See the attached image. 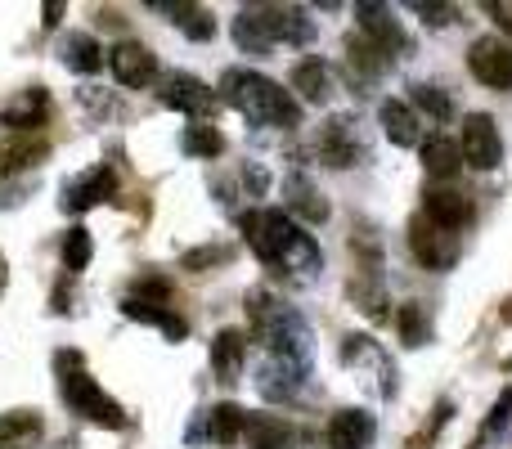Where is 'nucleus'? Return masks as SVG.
Instances as JSON below:
<instances>
[{
  "label": "nucleus",
  "mask_w": 512,
  "mask_h": 449,
  "mask_svg": "<svg viewBox=\"0 0 512 449\" xmlns=\"http://www.w3.org/2000/svg\"><path fill=\"white\" fill-rule=\"evenodd\" d=\"M248 315H252L256 337L265 342V351H270L274 360H292V364H301V369H310L315 337H310V324L297 306H288L283 297L256 288V292H248Z\"/></svg>",
  "instance_id": "obj_2"
},
{
  "label": "nucleus",
  "mask_w": 512,
  "mask_h": 449,
  "mask_svg": "<svg viewBox=\"0 0 512 449\" xmlns=\"http://www.w3.org/2000/svg\"><path fill=\"white\" fill-rule=\"evenodd\" d=\"M423 216L432 225L459 234L463 225H472V203H468V194H459L454 185H427L423 189Z\"/></svg>",
  "instance_id": "obj_16"
},
{
  "label": "nucleus",
  "mask_w": 512,
  "mask_h": 449,
  "mask_svg": "<svg viewBox=\"0 0 512 449\" xmlns=\"http://www.w3.org/2000/svg\"><path fill=\"white\" fill-rule=\"evenodd\" d=\"M468 68L481 86L512 90V45L499 41V36H477L468 50Z\"/></svg>",
  "instance_id": "obj_11"
},
{
  "label": "nucleus",
  "mask_w": 512,
  "mask_h": 449,
  "mask_svg": "<svg viewBox=\"0 0 512 449\" xmlns=\"http://www.w3.org/2000/svg\"><path fill=\"white\" fill-rule=\"evenodd\" d=\"M63 63H68L72 72H90V77H95V72L104 68V50H99V41L90 32H72L68 41H63Z\"/></svg>",
  "instance_id": "obj_29"
},
{
  "label": "nucleus",
  "mask_w": 512,
  "mask_h": 449,
  "mask_svg": "<svg viewBox=\"0 0 512 449\" xmlns=\"http://www.w3.org/2000/svg\"><path fill=\"white\" fill-rule=\"evenodd\" d=\"M292 90H297L306 104H328V95H333V63L306 54V59L292 68Z\"/></svg>",
  "instance_id": "obj_21"
},
{
  "label": "nucleus",
  "mask_w": 512,
  "mask_h": 449,
  "mask_svg": "<svg viewBox=\"0 0 512 449\" xmlns=\"http://www.w3.org/2000/svg\"><path fill=\"white\" fill-rule=\"evenodd\" d=\"M315 153L324 167L342 171V167H360L364 162V135H360V122L355 117H328L315 135Z\"/></svg>",
  "instance_id": "obj_6"
},
{
  "label": "nucleus",
  "mask_w": 512,
  "mask_h": 449,
  "mask_svg": "<svg viewBox=\"0 0 512 449\" xmlns=\"http://www.w3.org/2000/svg\"><path fill=\"white\" fill-rule=\"evenodd\" d=\"M301 382H306V369L292 360H265L261 369H256V387H261V396L270 400V405H283V400H297L301 396Z\"/></svg>",
  "instance_id": "obj_17"
},
{
  "label": "nucleus",
  "mask_w": 512,
  "mask_h": 449,
  "mask_svg": "<svg viewBox=\"0 0 512 449\" xmlns=\"http://www.w3.org/2000/svg\"><path fill=\"white\" fill-rule=\"evenodd\" d=\"M463 167H477V171H495L504 162V140H499V126L490 113H468L463 117Z\"/></svg>",
  "instance_id": "obj_8"
},
{
  "label": "nucleus",
  "mask_w": 512,
  "mask_h": 449,
  "mask_svg": "<svg viewBox=\"0 0 512 449\" xmlns=\"http://www.w3.org/2000/svg\"><path fill=\"white\" fill-rule=\"evenodd\" d=\"M153 9H167V14H180L176 23H180V32H185L189 41H212V32H216L212 9H203V5H153Z\"/></svg>",
  "instance_id": "obj_30"
},
{
  "label": "nucleus",
  "mask_w": 512,
  "mask_h": 449,
  "mask_svg": "<svg viewBox=\"0 0 512 449\" xmlns=\"http://www.w3.org/2000/svg\"><path fill=\"white\" fill-rule=\"evenodd\" d=\"M108 68H113L117 86H126V90L158 86V54L140 41H117L113 50H108Z\"/></svg>",
  "instance_id": "obj_10"
},
{
  "label": "nucleus",
  "mask_w": 512,
  "mask_h": 449,
  "mask_svg": "<svg viewBox=\"0 0 512 449\" xmlns=\"http://www.w3.org/2000/svg\"><path fill=\"white\" fill-rule=\"evenodd\" d=\"M337 360H342L346 369L364 373V382H369L373 391H382L387 400L396 396V364H391V355L382 351L373 337H364V333L342 337V351H337Z\"/></svg>",
  "instance_id": "obj_5"
},
{
  "label": "nucleus",
  "mask_w": 512,
  "mask_h": 449,
  "mask_svg": "<svg viewBox=\"0 0 512 449\" xmlns=\"http://www.w3.org/2000/svg\"><path fill=\"white\" fill-rule=\"evenodd\" d=\"M486 14L495 18V23L512 36V0H486Z\"/></svg>",
  "instance_id": "obj_39"
},
{
  "label": "nucleus",
  "mask_w": 512,
  "mask_h": 449,
  "mask_svg": "<svg viewBox=\"0 0 512 449\" xmlns=\"http://www.w3.org/2000/svg\"><path fill=\"white\" fill-rule=\"evenodd\" d=\"M221 99L234 104L252 126H297L301 122V104L279 86V81L261 77L252 68H230L221 77Z\"/></svg>",
  "instance_id": "obj_3"
},
{
  "label": "nucleus",
  "mask_w": 512,
  "mask_h": 449,
  "mask_svg": "<svg viewBox=\"0 0 512 449\" xmlns=\"http://www.w3.org/2000/svg\"><path fill=\"white\" fill-rule=\"evenodd\" d=\"M122 315H126V319H135V324L158 328V333H167L171 342H185V333H189V324L176 315V310H171V306H153V301H135V297H126V301H122Z\"/></svg>",
  "instance_id": "obj_24"
},
{
  "label": "nucleus",
  "mask_w": 512,
  "mask_h": 449,
  "mask_svg": "<svg viewBox=\"0 0 512 449\" xmlns=\"http://www.w3.org/2000/svg\"><path fill=\"white\" fill-rule=\"evenodd\" d=\"M400 337H405V346H427V337H432L427 310L418 306V301H409V306L400 310Z\"/></svg>",
  "instance_id": "obj_34"
},
{
  "label": "nucleus",
  "mask_w": 512,
  "mask_h": 449,
  "mask_svg": "<svg viewBox=\"0 0 512 449\" xmlns=\"http://www.w3.org/2000/svg\"><path fill=\"white\" fill-rule=\"evenodd\" d=\"M243 423H248V409H239V405H216L212 414H207V441L212 445H234V441H243Z\"/></svg>",
  "instance_id": "obj_27"
},
{
  "label": "nucleus",
  "mask_w": 512,
  "mask_h": 449,
  "mask_svg": "<svg viewBox=\"0 0 512 449\" xmlns=\"http://www.w3.org/2000/svg\"><path fill=\"white\" fill-rule=\"evenodd\" d=\"M261 27L270 36V45H310L315 41V23H310L306 9L297 5H256Z\"/></svg>",
  "instance_id": "obj_12"
},
{
  "label": "nucleus",
  "mask_w": 512,
  "mask_h": 449,
  "mask_svg": "<svg viewBox=\"0 0 512 449\" xmlns=\"http://www.w3.org/2000/svg\"><path fill=\"white\" fill-rule=\"evenodd\" d=\"M243 441H248V449H301L297 427L279 414H248Z\"/></svg>",
  "instance_id": "obj_18"
},
{
  "label": "nucleus",
  "mask_w": 512,
  "mask_h": 449,
  "mask_svg": "<svg viewBox=\"0 0 512 449\" xmlns=\"http://www.w3.org/2000/svg\"><path fill=\"white\" fill-rule=\"evenodd\" d=\"M239 225H243V238L252 243V252L270 270H283L292 279H315L324 270V252H319L315 234H306L288 212L261 207V212H243Z\"/></svg>",
  "instance_id": "obj_1"
},
{
  "label": "nucleus",
  "mask_w": 512,
  "mask_h": 449,
  "mask_svg": "<svg viewBox=\"0 0 512 449\" xmlns=\"http://www.w3.org/2000/svg\"><path fill=\"white\" fill-rule=\"evenodd\" d=\"M342 63H346V72H351V77L360 81V86H364V81H378L382 72L391 68L387 54H382L378 45H373L369 36H360V32L346 36V54H342Z\"/></svg>",
  "instance_id": "obj_20"
},
{
  "label": "nucleus",
  "mask_w": 512,
  "mask_h": 449,
  "mask_svg": "<svg viewBox=\"0 0 512 449\" xmlns=\"http://www.w3.org/2000/svg\"><path fill=\"white\" fill-rule=\"evenodd\" d=\"M54 373H59L63 405H68L77 418H86V423H95V427H108V432H117V427L126 423L122 405H117V400L108 396V391L99 387L86 369H81V355L77 351H59V355H54Z\"/></svg>",
  "instance_id": "obj_4"
},
{
  "label": "nucleus",
  "mask_w": 512,
  "mask_h": 449,
  "mask_svg": "<svg viewBox=\"0 0 512 449\" xmlns=\"http://www.w3.org/2000/svg\"><path fill=\"white\" fill-rule=\"evenodd\" d=\"M306 449H315V445H310V441H306Z\"/></svg>",
  "instance_id": "obj_42"
},
{
  "label": "nucleus",
  "mask_w": 512,
  "mask_h": 449,
  "mask_svg": "<svg viewBox=\"0 0 512 449\" xmlns=\"http://www.w3.org/2000/svg\"><path fill=\"white\" fill-rule=\"evenodd\" d=\"M5 283H9V265H5V256H0V292H5Z\"/></svg>",
  "instance_id": "obj_41"
},
{
  "label": "nucleus",
  "mask_w": 512,
  "mask_h": 449,
  "mask_svg": "<svg viewBox=\"0 0 512 449\" xmlns=\"http://www.w3.org/2000/svg\"><path fill=\"white\" fill-rule=\"evenodd\" d=\"M409 108H423L432 122H450L454 113V99L445 95L441 86H414V95H409Z\"/></svg>",
  "instance_id": "obj_33"
},
{
  "label": "nucleus",
  "mask_w": 512,
  "mask_h": 449,
  "mask_svg": "<svg viewBox=\"0 0 512 449\" xmlns=\"http://www.w3.org/2000/svg\"><path fill=\"white\" fill-rule=\"evenodd\" d=\"M243 355H248V337L239 328H221L212 342V373L216 382H234L243 369Z\"/></svg>",
  "instance_id": "obj_25"
},
{
  "label": "nucleus",
  "mask_w": 512,
  "mask_h": 449,
  "mask_svg": "<svg viewBox=\"0 0 512 449\" xmlns=\"http://www.w3.org/2000/svg\"><path fill=\"white\" fill-rule=\"evenodd\" d=\"M45 423L32 409H9L0 414V449H41Z\"/></svg>",
  "instance_id": "obj_22"
},
{
  "label": "nucleus",
  "mask_w": 512,
  "mask_h": 449,
  "mask_svg": "<svg viewBox=\"0 0 512 449\" xmlns=\"http://www.w3.org/2000/svg\"><path fill=\"white\" fill-rule=\"evenodd\" d=\"M378 117H382V131H387L391 144H400V149H409V144H423V126H418V113L405 104V99H382Z\"/></svg>",
  "instance_id": "obj_23"
},
{
  "label": "nucleus",
  "mask_w": 512,
  "mask_h": 449,
  "mask_svg": "<svg viewBox=\"0 0 512 449\" xmlns=\"http://www.w3.org/2000/svg\"><path fill=\"white\" fill-rule=\"evenodd\" d=\"M409 252H414V261L423 265V270L445 274L459 261V238H454L450 229L432 225L427 216H418V221H409Z\"/></svg>",
  "instance_id": "obj_9"
},
{
  "label": "nucleus",
  "mask_w": 512,
  "mask_h": 449,
  "mask_svg": "<svg viewBox=\"0 0 512 449\" xmlns=\"http://www.w3.org/2000/svg\"><path fill=\"white\" fill-rule=\"evenodd\" d=\"M108 198H117L113 167H90V171H81L77 180H68V189H63V212L81 216V212H90V207L108 203Z\"/></svg>",
  "instance_id": "obj_14"
},
{
  "label": "nucleus",
  "mask_w": 512,
  "mask_h": 449,
  "mask_svg": "<svg viewBox=\"0 0 512 449\" xmlns=\"http://www.w3.org/2000/svg\"><path fill=\"white\" fill-rule=\"evenodd\" d=\"M355 14H360V36H369L387 59L409 50V36H405V27H400V18L391 14V5H369V0H364V5H355Z\"/></svg>",
  "instance_id": "obj_13"
},
{
  "label": "nucleus",
  "mask_w": 512,
  "mask_h": 449,
  "mask_svg": "<svg viewBox=\"0 0 512 449\" xmlns=\"http://www.w3.org/2000/svg\"><path fill=\"white\" fill-rule=\"evenodd\" d=\"M59 18H63V5H54V0H50V5H45V27H54Z\"/></svg>",
  "instance_id": "obj_40"
},
{
  "label": "nucleus",
  "mask_w": 512,
  "mask_h": 449,
  "mask_svg": "<svg viewBox=\"0 0 512 449\" xmlns=\"http://www.w3.org/2000/svg\"><path fill=\"white\" fill-rule=\"evenodd\" d=\"M36 158H45V144H0V176H14L18 167H32Z\"/></svg>",
  "instance_id": "obj_35"
},
{
  "label": "nucleus",
  "mask_w": 512,
  "mask_h": 449,
  "mask_svg": "<svg viewBox=\"0 0 512 449\" xmlns=\"http://www.w3.org/2000/svg\"><path fill=\"white\" fill-rule=\"evenodd\" d=\"M418 153H423L427 176H436V180H454L459 176V167H463V153H459V144H454L450 135H427V140L418 144Z\"/></svg>",
  "instance_id": "obj_26"
},
{
  "label": "nucleus",
  "mask_w": 512,
  "mask_h": 449,
  "mask_svg": "<svg viewBox=\"0 0 512 449\" xmlns=\"http://www.w3.org/2000/svg\"><path fill=\"white\" fill-rule=\"evenodd\" d=\"M180 149H185L189 158H221V153H225V135L216 131L212 122L189 126V131L180 135Z\"/></svg>",
  "instance_id": "obj_31"
},
{
  "label": "nucleus",
  "mask_w": 512,
  "mask_h": 449,
  "mask_svg": "<svg viewBox=\"0 0 512 449\" xmlns=\"http://www.w3.org/2000/svg\"><path fill=\"white\" fill-rule=\"evenodd\" d=\"M512 423V387H504V396L495 400V409H490L486 418V436H504V427Z\"/></svg>",
  "instance_id": "obj_38"
},
{
  "label": "nucleus",
  "mask_w": 512,
  "mask_h": 449,
  "mask_svg": "<svg viewBox=\"0 0 512 449\" xmlns=\"http://www.w3.org/2000/svg\"><path fill=\"white\" fill-rule=\"evenodd\" d=\"M90 252H95V243H90V229L72 225L68 234H63V243H59L63 270H68V274H81V270H86V265H90Z\"/></svg>",
  "instance_id": "obj_32"
},
{
  "label": "nucleus",
  "mask_w": 512,
  "mask_h": 449,
  "mask_svg": "<svg viewBox=\"0 0 512 449\" xmlns=\"http://www.w3.org/2000/svg\"><path fill=\"white\" fill-rule=\"evenodd\" d=\"M414 9L423 23H432V27H445V23H459V5H441V0H414Z\"/></svg>",
  "instance_id": "obj_36"
},
{
  "label": "nucleus",
  "mask_w": 512,
  "mask_h": 449,
  "mask_svg": "<svg viewBox=\"0 0 512 449\" xmlns=\"http://www.w3.org/2000/svg\"><path fill=\"white\" fill-rule=\"evenodd\" d=\"M158 104H162V108H176V113H189V117H203V122H212V113H216V104H221V95H216L212 86H203L194 72H167V77H158Z\"/></svg>",
  "instance_id": "obj_7"
},
{
  "label": "nucleus",
  "mask_w": 512,
  "mask_h": 449,
  "mask_svg": "<svg viewBox=\"0 0 512 449\" xmlns=\"http://www.w3.org/2000/svg\"><path fill=\"white\" fill-rule=\"evenodd\" d=\"M373 432H378V423L369 409H337L328 423V449H369Z\"/></svg>",
  "instance_id": "obj_19"
},
{
  "label": "nucleus",
  "mask_w": 512,
  "mask_h": 449,
  "mask_svg": "<svg viewBox=\"0 0 512 449\" xmlns=\"http://www.w3.org/2000/svg\"><path fill=\"white\" fill-rule=\"evenodd\" d=\"M234 256V247L216 243V247H198V252H185V270H207V265H225Z\"/></svg>",
  "instance_id": "obj_37"
},
{
  "label": "nucleus",
  "mask_w": 512,
  "mask_h": 449,
  "mask_svg": "<svg viewBox=\"0 0 512 449\" xmlns=\"http://www.w3.org/2000/svg\"><path fill=\"white\" fill-rule=\"evenodd\" d=\"M45 122H50V95H45L41 86H27V90H18V95L9 99L5 108H0V126H5L9 135L41 131Z\"/></svg>",
  "instance_id": "obj_15"
},
{
  "label": "nucleus",
  "mask_w": 512,
  "mask_h": 449,
  "mask_svg": "<svg viewBox=\"0 0 512 449\" xmlns=\"http://www.w3.org/2000/svg\"><path fill=\"white\" fill-rule=\"evenodd\" d=\"M288 207H292L297 216H306L310 225H324V221H328L324 194H319V189L310 185L306 176H292V180H288Z\"/></svg>",
  "instance_id": "obj_28"
}]
</instances>
